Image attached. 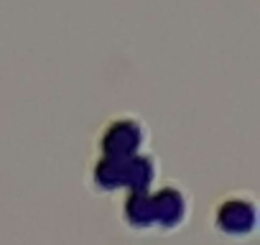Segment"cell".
I'll return each instance as SVG.
<instances>
[{
  "mask_svg": "<svg viewBox=\"0 0 260 245\" xmlns=\"http://www.w3.org/2000/svg\"><path fill=\"white\" fill-rule=\"evenodd\" d=\"M151 189L122 192V199H120V222H122L125 230L136 232V235H156V215H153Z\"/></svg>",
  "mask_w": 260,
  "mask_h": 245,
  "instance_id": "obj_5",
  "label": "cell"
},
{
  "mask_svg": "<svg viewBox=\"0 0 260 245\" xmlns=\"http://www.w3.org/2000/svg\"><path fill=\"white\" fill-rule=\"evenodd\" d=\"M151 199H153V215H156V235H174L189 225L194 202H191L189 189L181 181L158 179V184L151 189Z\"/></svg>",
  "mask_w": 260,
  "mask_h": 245,
  "instance_id": "obj_4",
  "label": "cell"
},
{
  "mask_svg": "<svg viewBox=\"0 0 260 245\" xmlns=\"http://www.w3.org/2000/svg\"><path fill=\"white\" fill-rule=\"evenodd\" d=\"M151 148V128L136 112H115L102 120L94 136V154L127 159Z\"/></svg>",
  "mask_w": 260,
  "mask_h": 245,
  "instance_id": "obj_3",
  "label": "cell"
},
{
  "mask_svg": "<svg viewBox=\"0 0 260 245\" xmlns=\"http://www.w3.org/2000/svg\"><path fill=\"white\" fill-rule=\"evenodd\" d=\"M158 179H161V161L151 148L127 159L94 154L84 174L87 189L97 197H115L122 192L151 189L158 184Z\"/></svg>",
  "mask_w": 260,
  "mask_h": 245,
  "instance_id": "obj_1",
  "label": "cell"
},
{
  "mask_svg": "<svg viewBox=\"0 0 260 245\" xmlns=\"http://www.w3.org/2000/svg\"><path fill=\"white\" fill-rule=\"evenodd\" d=\"M260 225L257 197L250 189H230L212 202L209 227L227 242H245L255 237Z\"/></svg>",
  "mask_w": 260,
  "mask_h": 245,
  "instance_id": "obj_2",
  "label": "cell"
}]
</instances>
